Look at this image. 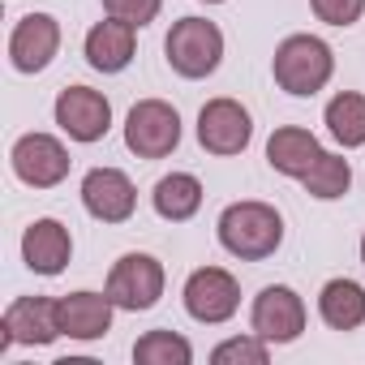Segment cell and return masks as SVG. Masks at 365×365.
<instances>
[{
  "label": "cell",
  "mask_w": 365,
  "mask_h": 365,
  "mask_svg": "<svg viewBox=\"0 0 365 365\" xmlns=\"http://www.w3.org/2000/svg\"><path fill=\"white\" fill-rule=\"evenodd\" d=\"M61 52V22L52 14H22L9 31V65L26 78L43 73Z\"/></svg>",
  "instance_id": "4fadbf2b"
},
{
  "label": "cell",
  "mask_w": 365,
  "mask_h": 365,
  "mask_svg": "<svg viewBox=\"0 0 365 365\" xmlns=\"http://www.w3.org/2000/svg\"><path fill=\"white\" fill-rule=\"evenodd\" d=\"M301 190L318 202H339L352 190V163L339 150H322V159L301 176Z\"/></svg>",
  "instance_id": "44dd1931"
},
{
  "label": "cell",
  "mask_w": 365,
  "mask_h": 365,
  "mask_svg": "<svg viewBox=\"0 0 365 365\" xmlns=\"http://www.w3.org/2000/svg\"><path fill=\"white\" fill-rule=\"evenodd\" d=\"M61 335H65L61 331V297H18V301H9L5 318H0V352H9L14 344L48 348Z\"/></svg>",
  "instance_id": "8fae6325"
},
{
  "label": "cell",
  "mask_w": 365,
  "mask_h": 365,
  "mask_svg": "<svg viewBox=\"0 0 365 365\" xmlns=\"http://www.w3.org/2000/svg\"><path fill=\"white\" fill-rule=\"evenodd\" d=\"M163 288H168L163 262L155 254H138V250L120 254L112 262V271H108V284H103V292L112 297V305L120 314H146V309H155L159 297H163Z\"/></svg>",
  "instance_id": "277c9868"
},
{
  "label": "cell",
  "mask_w": 365,
  "mask_h": 365,
  "mask_svg": "<svg viewBox=\"0 0 365 365\" xmlns=\"http://www.w3.org/2000/svg\"><path fill=\"white\" fill-rule=\"evenodd\" d=\"M318 318L331 331H356L365 327V288L348 275H335L318 288Z\"/></svg>",
  "instance_id": "d6986e66"
},
{
  "label": "cell",
  "mask_w": 365,
  "mask_h": 365,
  "mask_svg": "<svg viewBox=\"0 0 365 365\" xmlns=\"http://www.w3.org/2000/svg\"><path fill=\"white\" fill-rule=\"evenodd\" d=\"M309 9L318 22L335 26V31H348L365 18V0H309Z\"/></svg>",
  "instance_id": "d4e9b609"
},
{
  "label": "cell",
  "mask_w": 365,
  "mask_h": 365,
  "mask_svg": "<svg viewBox=\"0 0 365 365\" xmlns=\"http://www.w3.org/2000/svg\"><path fill=\"white\" fill-rule=\"evenodd\" d=\"M318 159H322V142L301 125H279L267 138V168L288 176V180H301Z\"/></svg>",
  "instance_id": "e0dca14e"
},
{
  "label": "cell",
  "mask_w": 365,
  "mask_h": 365,
  "mask_svg": "<svg viewBox=\"0 0 365 365\" xmlns=\"http://www.w3.org/2000/svg\"><path fill=\"white\" fill-rule=\"evenodd\" d=\"M305 322H309L305 297L297 288H288V284H267L250 305V331L262 335L271 348L297 344L305 335Z\"/></svg>",
  "instance_id": "52a82bcc"
},
{
  "label": "cell",
  "mask_w": 365,
  "mask_h": 365,
  "mask_svg": "<svg viewBox=\"0 0 365 365\" xmlns=\"http://www.w3.org/2000/svg\"><path fill=\"white\" fill-rule=\"evenodd\" d=\"M198 146L207 155H220V159H232V155H245L250 142H254V116L241 99L232 95H220V99H207L202 112H198Z\"/></svg>",
  "instance_id": "8992f818"
},
{
  "label": "cell",
  "mask_w": 365,
  "mask_h": 365,
  "mask_svg": "<svg viewBox=\"0 0 365 365\" xmlns=\"http://www.w3.org/2000/svg\"><path fill=\"white\" fill-rule=\"evenodd\" d=\"M202 5H228V0H202Z\"/></svg>",
  "instance_id": "4316f807"
},
{
  "label": "cell",
  "mask_w": 365,
  "mask_h": 365,
  "mask_svg": "<svg viewBox=\"0 0 365 365\" xmlns=\"http://www.w3.org/2000/svg\"><path fill=\"white\" fill-rule=\"evenodd\" d=\"M82 211L99 224H129L138 211V185L120 168H91L78 185Z\"/></svg>",
  "instance_id": "7c38bea8"
},
{
  "label": "cell",
  "mask_w": 365,
  "mask_h": 365,
  "mask_svg": "<svg viewBox=\"0 0 365 365\" xmlns=\"http://www.w3.org/2000/svg\"><path fill=\"white\" fill-rule=\"evenodd\" d=\"M224 31L207 18H180L172 22V31L163 35V56H168V69L185 82H202L211 78L220 65H224Z\"/></svg>",
  "instance_id": "3957f363"
},
{
  "label": "cell",
  "mask_w": 365,
  "mask_h": 365,
  "mask_svg": "<svg viewBox=\"0 0 365 365\" xmlns=\"http://www.w3.org/2000/svg\"><path fill=\"white\" fill-rule=\"evenodd\" d=\"M22 262H26V271H35L43 279L61 275L73 262V232L52 215L31 220L26 232H22Z\"/></svg>",
  "instance_id": "5bb4252c"
},
{
  "label": "cell",
  "mask_w": 365,
  "mask_h": 365,
  "mask_svg": "<svg viewBox=\"0 0 365 365\" xmlns=\"http://www.w3.org/2000/svg\"><path fill=\"white\" fill-rule=\"evenodd\" d=\"M99 5H103V14H108V18L129 22L133 31L150 26V22L163 14V0H99Z\"/></svg>",
  "instance_id": "cb8c5ba5"
},
{
  "label": "cell",
  "mask_w": 365,
  "mask_h": 365,
  "mask_svg": "<svg viewBox=\"0 0 365 365\" xmlns=\"http://www.w3.org/2000/svg\"><path fill=\"white\" fill-rule=\"evenodd\" d=\"M356 250H361V262H365V232H361V245H356Z\"/></svg>",
  "instance_id": "484cf974"
},
{
  "label": "cell",
  "mask_w": 365,
  "mask_h": 365,
  "mask_svg": "<svg viewBox=\"0 0 365 365\" xmlns=\"http://www.w3.org/2000/svg\"><path fill=\"white\" fill-rule=\"evenodd\" d=\"M69 146L56 133H22L9 146V168L31 190H56L69 180Z\"/></svg>",
  "instance_id": "30bf717a"
},
{
  "label": "cell",
  "mask_w": 365,
  "mask_h": 365,
  "mask_svg": "<svg viewBox=\"0 0 365 365\" xmlns=\"http://www.w3.org/2000/svg\"><path fill=\"white\" fill-rule=\"evenodd\" d=\"M180 146V112L168 99H138L125 112V150L138 159H168Z\"/></svg>",
  "instance_id": "5b68a950"
},
{
  "label": "cell",
  "mask_w": 365,
  "mask_h": 365,
  "mask_svg": "<svg viewBox=\"0 0 365 365\" xmlns=\"http://www.w3.org/2000/svg\"><path fill=\"white\" fill-rule=\"evenodd\" d=\"M202 198H207V190H202V180L194 172H168L150 190V207L168 224H190L202 211Z\"/></svg>",
  "instance_id": "ac0fdd59"
},
{
  "label": "cell",
  "mask_w": 365,
  "mask_h": 365,
  "mask_svg": "<svg viewBox=\"0 0 365 365\" xmlns=\"http://www.w3.org/2000/svg\"><path fill=\"white\" fill-rule=\"evenodd\" d=\"M138 52V31L129 22H116L103 14V22H95L82 39V56L95 73H125L133 65Z\"/></svg>",
  "instance_id": "9a60e30c"
},
{
  "label": "cell",
  "mask_w": 365,
  "mask_h": 365,
  "mask_svg": "<svg viewBox=\"0 0 365 365\" xmlns=\"http://www.w3.org/2000/svg\"><path fill=\"white\" fill-rule=\"evenodd\" d=\"M215 237L224 245V254L241 258V262H267L279 254L284 245V215L271 202L258 198H241L228 202L215 220Z\"/></svg>",
  "instance_id": "6da1fadb"
},
{
  "label": "cell",
  "mask_w": 365,
  "mask_h": 365,
  "mask_svg": "<svg viewBox=\"0 0 365 365\" xmlns=\"http://www.w3.org/2000/svg\"><path fill=\"white\" fill-rule=\"evenodd\" d=\"M112 318H116V305L108 292H91V288H78V292H65L61 297V331L78 344H95L112 331Z\"/></svg>",
  "instance_id": "2e32d148"
},
{
  "label": "cell",
  "mask_w": 365,
  "mask_h": 365,
  "mask_svg": "<svg viewBox=\"0 0 365 365\" xmlns=\"http://www.w3.org/2000/svg\"><path fill=\"white\" fill-rule=\"evenodd\" d=\"M133 365H194V344L180 331H146L133 339Z\"/></svg>",
  "instance_id": "7402d4cb"
},
{
  "label": "cell",
  "mask_w": 365,
  "mask_h": 365,
  "mask_svg": "<svg viewBox=\"0 0 365 365\" xmlns=\"http://www.w3.org/2000/svg\"><path fill=\"white\" fill-rule=\"evenodd\" d=\"M211 361L215 365H267L271 361V344L262 335H254V331L250 335H232V339L211 348Z\"/></svg>",
  "instance_id": "603a6c76"
},
{
  "label": "cell",
  "mask_w": 365,
  "mask_h": 365,
  "mask_svg": "<svg viewBox=\"0 0 365 365\" xmlns=\"http://www.w3.org/2000/svg\"><path fill=\"white\" fill-rule=\"evenodd\" d=\"M271 78H275V86L284 95L314 99L335 78V52L318 35H305V31L301 35H288V39H279V48L271 56Z\"/></svg>",
  "instance_id": "7a4b0ae2"
},
{
  "label": "cell",
  "mask_w": 365,
  "mask_h": 365,
  "mask_svg": "<svg viewBox=\"0 0 365 365\" xmlns=\"http://www.w3.org/2000/svg\"><path fill=\"white\" fill-rule=\"evenodd\" d=\"M322 125H327V133L335 138V146H344V150L365 146V95H361V91H339V95H331L327 108H322Z\"/></svg>",
  "instance_id": "ffe728a7"
},
{
  "label": "cell",
  "mask_w": 365,
  "mask_h": 365,
  "mask_svg": "<svg viewBox=\"0 0 365 365\" xmlns=\"http://www.w3.org/2000/svg\"><path fill=\"white\" fill-rule=\"evenodd\" d=\"M180 305L202 327H224L241 309V284L224 267H198V271H190L185 288H180Z\"/></svg>",
  "instance_id": "ba28073f"
},
{
  "label": "cell",
  "mask_w": 365,
  "mask_h": 365,
  "mask_svg": "<svg viewBox=\"0 0 365 365\" xmlns=\"http://www.w3.org/2000/svg\"><path fill=\"white\" fill-rule=\"evenodd\" d=\"M52 120L69 142L95 146L112 129V99L103 91H95V86H65L56 95V103H52Z\"/></svg>",
  "instance_id": "9c48e42d"
}]
</instances>
